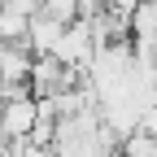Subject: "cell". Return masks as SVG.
I'll return each mask as SVG.
<instances>
[{
    "instance_id": "cell-1",
    "label": "cell",
    "mask_w": 157,
    "mask_h": 157,
    "mask_svg": "<svg viewBox=\"0 0 157 157\" xmlns=\"http://www.w3.org/2000/svg\"><path fill=\"white\" fill-rule=\"evenodd\" d=\"M35 127H39V101L31 92L17 96V101H0V140L26 144Z\"/></svg>"
},
{
    "instance_id": "cell-2",
    "label": "cell",
    "mask_w": 157,
    "mask_h": 157,
    "mask_svg": "<svg viewBox=\"0 0 157 157\" xmlns=\"http://www.w3.org/2000/svg\"><path fill=\"white\" fill-rule=\"evenodd\" d=\"M92 52H96V39H92V26L78 17L74 26H66V35H61V44H57V61L61 66H70V70H87V61H92Z\"/></svg>"
},
{
    "instance_id": "cell-3",
    "label": "cell",
    "mask_w": 157,
    "mask_h": 157,
    "mask_svg": "<svg viewBox=\"0 0 157 157\" xmlns=\"http://www.w3.org/2000/svg\"><path fill=\"white\" fill-rule=\"evenodd\" d=\"M61 35H66V26H61V22H52V17L35 13V17H31V35H26V48H31L35 57H52V52H57V44H61Z\"/></svg>"
},
{
    "instance_id": "cell-4",
    "label": "cell",
    "mask_w": 157,
    "mask_h": 157,
    "mask_svg": "<svg viewBox=\"0 0 157 157\" xmlns=\"http://www.w3.org/2000/svg\"><path fill=\"white\" fill-rule=\"evenodd\" d=\"M78 5H83V17H87V13H96V9H109V0H78Z\"/></svg>"
},
{
    "instance_id": "cell-5",
    "label": "cell",
    "mask_w": 157,
    "mask_h": 157,
    "mask_svg": "<svg viewBox=\"0 0 157 157\" xmlns=\"http://www.w3.org/2000/svg\"><path fill=\"white\" fill-rule=\"evenodd\" d=\"M0 87H5V78H0Z\"/></svg>"
}]
</instances>
